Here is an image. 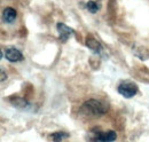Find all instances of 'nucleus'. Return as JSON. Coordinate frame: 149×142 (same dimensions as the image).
<instances>
[{
  "label": "nucleus",
  "mask_w": 149,
  "mask_h": 142,
  "mask_svg": "<svg viewBox=\"0 0 149 142\" xmlns=\"http://www.w3.org/2000/svg\"><path fill=\"white\" fill-rule=\"evenodd\" d=\"M86 8H87V10H88L90 13H92V14L97 13V10L100 9V7H99L97 2H95V1H93V0L87 1V3H86Z\"/></svg>",
  "instance_id": "obj_10"
},
{
  "label": "nucleus",
  "mask_w": 149,
  "mask_h": 142,
  "mask_svg": "<svg viewBox=\"0 0 149 142\" xmlns=\"http://www.w3.org/2000/svg\"><path fill=\"white\" fill-rule=\"evenodd\" d=\"M56 30L58 32V38L62 42H67L69 38H71L74 33V30L71 29L70 26H68L67 24L64 23H57L56 24Z\"/></svg>",
  "instance_id": "obj_3"
},
{
  "label": "nucleus",
  "mask_w": 149,
  "mask_h": 142,
  "mask_svg": "<svg viewBox=\"0 0 149 142\" xmlns=\"http://www.w3.org/2000/svg\"><path fill=\"white\" fill-rule=\"evenodd\" d=\"M5 57L9 62H19L23 60V55L15 47H7L5 51Z\"/></svg>",
  "instance_id": "obj_4"
},
{
  "label": "nucleus",
  "mask_w": 149,
  "mask_h": 142,
  "mask_svg": "<svg viewBox=\"0 0 149 142\" xmlns=\"http://www.w3.org/2000/svg\"><path fill=\"white\" fill-rule=\"evenodd\" d=\"M10 103L16 109H19V110H29L31 108V104L25 99L19 97V96H13L10 99Z\"/></svg>",
  "instance_id": "obj_6"
},
{
  "label": "nucleus",
  "mask_w": 149,
  "mask_h": 142,
  "mask_svg": "<svg viewBox=\"0 0 149 142\" xmlns=\"http://www.w3.org/2000/svg\"><path fill=\"white\" fill-rule=\"evenodd\" d=\"M86 46H87L91 51H93L94 53H100V52L102 51L101 44H100L94 37H92V36H88V37L86 38Z\"/></svg>",
  "instance_id": "obj_8"
},
{
  "label": "nucleus",
  "mask_w": 149,
  "mask_h": 142,
  "mask_svg": "<svg viewBox=\"0 0 149 142\" xmlns=\"http://www.w3.org/2000/svg\"><path fill=\"white\" fill-rule=\"evenodd\" d=\"M6 78H7V74L5 73V70H3V69H1V81H5Z\"/></svg>",
  "instance_id": "obj_11"
},
{
  "label": "nucleus",
  "mask_w": 149,
  "mask_h": 142,
  "mask_svg": "<svg viewBox=\"0 0 149 142\" xmlns=\"http://www.w3.org/2000/svg\"><path fill=\"white\" fill-rule=\"evenodd\" d=\"M68 138H69V134L65 132H55V133L51 134V139L53 141H62V140H65Z\"/></svg>",
  "instance_id": "obj_9"
},
{
  "label": "nucleus",
  "mask_w": 149,
  "mask_h": 142,
  "mask_svg": "<svg viewBox=\"0 0 149 142\" xmlns=\"http://www.w3.org/2000/svg\"><path fill=\"white\" fill-rule=\"evenodd\" d=\"M117 139V134L113 131H107V132H99L96 136L92 140L94 141H115Z\"/></svg>",
  "instance_id": "obj_5"
},
{
  "label": "nucleus",
  "mask_w": 149,
  "mask_h": 142,
  "mask_svg": "<svg viewBox=\"0 0 149 142\" xmlns=\"http://www.w3.org/2000/svg\"><path fill=\"white\" fill-rule=\"evenodd\" d=\"M2 19H3L5 23H8V24L13 23L16 19V10L12 7L5 8L3 12H2Z\"/></svg>",
  "instance_id": "obj_7"
},
{
  "label": "nucleus",
  "mask_w": 149,
  "mask_h": 142,
  "mask_svg": "<svg viewBox=\"0 0 149 142\" xmlns=\"http://www.w3.org/2000/svg\"><path fill=\"white\" fill-rule=\"evenodd\" d=\"M108 104L100 100L90 99L80 106V112L87 117H102L108 112Z\"/></svg>",
  "instance_id": "obj_1"
},
{
  "label": "nucleus",
  "mask_w": 149,
  "mask_h": 142,
  "mask_svg": "<svg viewBox=\"0 0 149 142\" xmlns=\"http://www.w3.org/2000/svg\"><path fill=\"white\" fill-rule=\"evenodd\" d=\"M117 90L125 99H132L138 93V86H136V84H134L131 80H124L118 85Z\"/></svg>",
  "instance_id": "obj_2"
}]
</instances>
